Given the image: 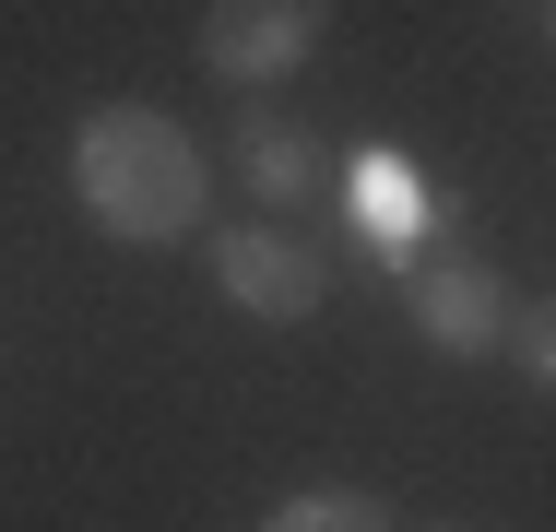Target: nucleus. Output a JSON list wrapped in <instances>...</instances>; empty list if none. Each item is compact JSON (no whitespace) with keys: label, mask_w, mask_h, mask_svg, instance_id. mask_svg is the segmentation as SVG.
Returning <instances> with one entry per match:
<instances>
[{"label":"nucleus","mask_w":556,"mask_h":532,"mask_svg":"<svg viewBox=\"0 0 556 532\" xmlns=\"http://www.w3.org/2000/svg\"><path fill=\"white\" fill-rule=\"evenodd\" d=\"M72 202H84V225L118 237V249H178V237L214 213V166H202V142H190L166 106L118 96V106H96V118L72 130Z\"/></svg>","instance_id":"obj_1"},{"label":"nucleus","mask_w":556,"mask_h":532,"mask_svg":"<svg viewBox=\"0 0 556 532\" xmlns=\"http://www.w3.org/2000/svg\"><path fill=\"white\" fill-rule=\"evenodd\" d=\"M320 24H332V0H202V72L237 84V96H261V84L308 72Z\"/></svg>","instance_id":"obj_2"},{"label":"nucleus","mask_w":556,"mask_h":532,"mask_svg":"<svg viewBox=\"0 0 556 532\" xmlns=\"http://www.w3.org/2000/svg\"><path fill=\"white\" fill-rule=\"evenodd\" d=\"M214 284H225V308L296 331V319H320V296H332V261L296 249V237H273V225H225L214 237Z\"/></svg>","instance_id":"obj_3"},{"label":"nucleus","mask_w":556,"mask_h":532,"mask_svg":"<svg viewBox=\"0 0 556 532\" xmlns=\"http://www.w3.org/2000/svg\"><path fill=\"white\" fill-rule=\"evenodd\" d=\"M403 319L439 355H509V284L485 261H415L403 273Z\"/></svg>","instance_id":"obj_4"},{"label":"nucleus","mask_w":556,"mask_h":532,"mask_svg":"<svg viewBox=\"0 0 556 532\" xmlns=\"http://www.w3.org/2000/svg\"><path fill=\"white\" fill-rule=\"evenodd\" d=\"M343 202H355V225L379 237L367 261H403V273H415V237H427V190H415V166H403L391 142H367V154H355Z\"/></svg>","instance_id":"obj_5"},{"label":"nucleus","mask_w":556,"mask_h":532,"mask_svg":"<svg viewBox=\"0 0 556 532\" xmlns=\"http://www.w3.org/2000/svg\"><path fill=\"white\" fill-rule=\"evenodd\" d=\"M225 154H237V178H249L261 202H296V190L320 178V142H308L296 118H273V106H237V142H225Z\"/></svg>","instance_id":"obj_6"},{"label":"nucleus","mask_w":556,"mask_h":532,"mask_svg":"<svg viewBox=\"0 0 556 532\" xmlns=\"http://www.w3.org/2000/svg\"><path fill=\"white\" fill-rule=\"evenodd\" d=\"M249 532H391V509H379L367 485H308V497H285V509H261Z\"/></svg>","instance_id":"obj_7"},{"label":"nucleus","mask_w":556,"mask_h":532,"mask_svg":"<svg viewBox=\"0 0 556 532\" xmlns=\"http://www.w3.org/2000/svg\"><path fill=\"white\" fill-rule=\"evenodd\" d=\"M509 355H521L533 391H556V296H545V308H509Z\"/></svg>","instance_id":"obj_8"},{"label":"nucleus","mask_w":556,"mask_h":532,"mask_svg":"<svg viewBox=\"0 0 556 532\" xmlns=\"http://www.w3.org/2000/svg\"><path fill=\"white\" fill-rule=\"evenodd\" d=\"M545 36H556V0H545Z\"/></svg>","instance_id":"obj_9"},{"label":"nucleus","mask_w":556,"mask_h":532,"mask_svg":"<svg viewBox=\"0 0 556 532\" xmlns=\"http://www.w3.org/2000/svg\"><path fill=\"white\" fill-rule=\"evenodd\" d=\"M439 532H473V521H439Z\"/></svg>","instance_id":"obj_10"}]
</instances>
